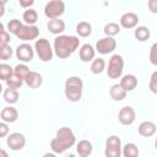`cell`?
I'll return each mask as SVG.
<instances>
[{
  "mask_svg": "<svg viewBox=\"0 0 157 157\" xmlns=\"http://www.w3.org/2000/svg\"><path fill=\"white\" fill-rule=\"evenodd\" d=\"M80 47V39L76 36H58L54 39V53L60 59H66Z\"/></svg>",
  "mask_w": 157,
  "mask_h": 157,
  "instance_id": "6da1fadb",
  "label": "cell"
},
{
  "mask_svg": "<svg viewBox=\"0 0 157 157\" xmlns=\"http://www.w3.org/2000/svg\"><path fill=\"white\" fill-rule=\"evenodd\" d=\"M75 144L76 137L74 131L67 126H63L56 131L55 137L50 141V148L54 153H63Z\"/></svg>",
  "mask_w": 157,
  "mask_h": 157,
  "instance_id": "7a4b0ae2",
  "label": "cell"
},
{
  "mask_svg": "<svg viewBox=\"0 0 157 157\" xmlns=\"http://www.w3.org/2000/svg\"><path fill=\"white\" fill-rule=\"evenodd\" d=\"M83 82L78 76H70L65 81V97L70 102H78L82 97Z\"/></svg>",
  "mask_w": 157,
  "mask_h": 157,
  "instance_id": "3957f363",
  "label": "cell"
},
{
  "mask_svg": "<svg viewBox=\"0 0 157 157\" xmlns=\"http://www.w3.org/2000/svg\"><path fill=\"white\" fill-rule=\"evenodd\" d=\"M34 50L37 53V55L39 56V59L44 63L50 61L53 59V54H54V48H52L50 43L48 39L45 38H39L36 40L34 43Z\"/></svg>",
  "mask_w": 157,
  "mask_h": 157,
  "instance_id": "277c9868",
  "label": "cell"
},
{
  "mask_svg": "<svg viewBox=\"0 0 157 157\" xmlns=\"http://www.w3.org/2000/svg\"><path fill=\"white\" fill-rule=\"evenodd\" d=\"M124 70V59L119 54H114L108 63V69H107V75L109 78H120L123 75Z\"/></svg>",
  "mask_w": 157,
  "mask_h": 157,
  "instance_id": "5b68a950",
  "label": "cell"
},
{
  "mask_svg": "<svg viewBox=\"0 0 157 157\" xmlns=\"http://www.w3.org/2000/svg\"><path fill=\"white\" fill-rule=\"evenodd\" d=\"M15 36L23 40V42H31L33 39H37L39 36V28L34 25H27V23H22L20 26V28L17 29V32L15 33Z\"/></svg>",
  "mask_w": 157,
  "mask_h": 157,
  "instance_id": "8992f818",
  "label": "cell"
},
{
  "mask_svg": "<svg viewBox=\"0 0 157 157\" xmlns=\"http://www.w3.org/2000/svg\"><path fill=\"white\" fill-rule=\"evenodd\" d=\"M105 157H120L123 155L121 141L117 135H110L105 141Z\"/></svg>",
  "mask_w": 157,
  "mask_h": 157,
  "instance_id": "52a82bcc",
  "label": "cell"
},
{
  "mask_svg": "<svg viewBox=\"0 0 157 157\" xmlns=\"http://www.w3.org/2000/svg\"><path fill=\"white\" fill-rule=\"evenodd\" d=\"M65 12V4L63 0H50L44 6V15L52 18H59Z\"/></svg>",
  "mask_w": 157,
  "mask_h": 157,
  "instance_id": "ba28073f",
  "label": "cell"
},
{
  "mask_svg": "<svg viewBox=\"0 0 157 157\" xmlns=\"http://www.w3.org/2000/svg\"><path fill=\"white\" fill-rule=\"evenodd\" d=\"M117 48V42L113 37H104L97 40L96 43V50L101 54H109L112 52H114Z\"/></svg>",
  "mask_w": 157,
  "mask_h": 157,
  "instance_id": "9c48e42d",
  "label": "cell"
},
{
  "mask_svg": "<svg viewBox=\"0 0 157 157\" xmlns=\"http://www.w3.org/2000/svg\"><path fill=\"white\" fill-rule=\"evenodd\" d=\"M6 145L9 146L10 150L12 151H18L22 150L26 145V137L21 132H12L7 136L6 139Z\"/></svg>",
  "mask_w": 157,
  "mask_h": 157,
  "instance_id": "30bf717a",
  "label": "cell"
},
{
  "mask_svg": "<svg viewBox=\"0 0 157 157\" xmlns=\"http://www.w3.org/2000/svg\"><path fill=\"white\" fill-rule=\"evenodd\" d=\"M135 118H136V113H135V109L130 105H125L123 107L119 113H118V120L121 125H131L134 121H135Z\"/></svg>",
  "mask_w": 157,
  "mask_h": 157,
  "instance_id": "8fae6325",
  "label": "cell"
},
{
  "mask_svg": "<svg viewBox=\"0 0 157 157\" xmlns=\"http://www.w3.org/2000/svg\"><path fill=\"white\" fill-rule=\"evenodd\" d=\"M33 55H34V49L28 43H22L16 48V58L20 61L29 63L33 59Z\"/></svg>",
  "mask_w": 157,
  "mask_h": 157,
  "instance_id": "7c38bea8",
  "label": "cell"
},
{
  "mask_svg": "<svg viewBox=\"0 0 157 157\" xmlns=\"http://www.w3.org/2000/svg\"><path fill=\"white\" fill-rule=\"evenodd\" d=\"M119 23H120V27L126 28V29L135 28L139 23V16L134 12H125L120 16Z\"/></svg>",
  "mask_w": 157,
  "mask_h": 157,
  "instance_id": "4fadbf2b",
  "label": "cell"
},
{
  "mask_svg": "<svg viewBox=\"0 0 157 157\" xmlns=\"http://www.w3.org/2000/svg\"><path fill=\"white\" fill-rule=\"evenodd\" d=\"M78 55H80V59L83 63L92 61L94 59V55H96V48H93L91 44H87L86 43V44L81 45L80 52H78Z\"/></svg>",
  "mask_w": 157,
  "mask_h": 157,
  "instance_id": "5bb4252c",
  "label": "cell"
},
{
  "mask_svg": "<svg viewBox=\"0 0 157 157\" xmlns=\"http://www.w3.org/2000/svg\"><path fill=\"white\" fill-rule=\"evenodd\" d=\"M156 124L153 121H150V120H146V121H142L140 125H139V134L144 137H151L156 134Z\"/></svg>",
  "mask_w": 157,
  "mask_h": 157,
  "instance_id": "9a60e30c",
  "label": "cell"
},
{
  "mask_svg": "<svg viewBox=\"0 0 157 157\" xmlns=\"http://www.w3.org/2000/svg\"><path fill=\"white\" fill-rule=\"evenodd\" d=\"M25 83L29 87V88H38L39 86H42L43 83V77L39 72L36 71H29V74L27 75V77L25 78Z\"/></svg>",
  "mask_w": 157,
  "mask_h": 157,
  "instance_id": "2e32d148",
  "label": "cell"
},
{
  "mask_svg": "<svg viewBox=\"0 0 157 157\" xmlns=\"http://www.w3.org/2000/svg\"><path fill=\"white\" fill-rule=\"evenodd\" d=\"M0 117H1V120L2 121H6V123H15L18 118V112L16 108L13 107H5L1 109V113H0Z\"/></svg>",
  "mask_w": 157,
  "mask_h": 157,
  "instance_id": "e0dca14e",
  "label": "cell"
},
{
  "mask_svg": "<svg viewBox=\"0 0 157 157\" xmlns=\"http://www.w3.org/2000/svg\"><path fill=\"white\" fill-rule=\"evenodd\" d=\"M47 28L53 34H60L65 31V22L60 18H52V20H49Z\"/></svg>",
  "mask_w": 157,
  "mask_h": 157,
  "instance_id": "ac0fdd59",
  "label": "cell"
},
{
  "mask_svg": "<svg viewBox=\"0 0 157 157\" xmlns=\"http://www.w3.org/2000/svg\"><path fill=\"white\" fill-rule=\"evenodd\" d=\"M120 85H121V87H123L126 92L132 91V90H135L136 86H137V78H136V76L132 75V74L124 75V76L121 77V80H120Z\"/></svg>",
  "mask_w": 157,
  "mask_h": 157,
  "instance_id": "d6986e66",
  "label": "cell"
},
{
  "mask_svg": "<svg viewBox=\"0 0 157 157\" xmlns=\"http://www.w3.org/2000/svg\"><path fill=\"white\" fill-rule=\"evenodd\" d=\"M93 151V146L88 140H81L78 141V144L76 145V152L78 153V156L81 157H87L92 153Z\"/></svg>",
  "mask_w": 157,
  "mask_h": 157,
  "instance_id": "ffe728a7",
  "label": "cell"
},
{
  "mask_svg": "<svg viewBox=\"0 0 157 157\" xmlns=\"http://www.w3.org/2000/svg\"><path fill=\"white\" fill-rule=\"evenodd\" d=\"M109 96L113 101H117V102H120L123 101L125 97H126V91L121 87V85H113L110 88H109Z\"/></svg>",
  "mask_w": 157,
  "mask_h": 157,
  "instance_id": "44dd1931",
  "label": "cell"
},
{
  "mask_svg": "<svg viewBox=\"0 0 157 157\" xmlns=\"http://www.w3.org/2000/svg\"><path fill=\"white\" fill-rule=\"evenodd\" d=\"M76 33H77L80 37H82V38L88 37V36L92 33V26H91V23H88V22H86V21L78 22V23L76 25Z\"/></svg>",
  "mask_w": 157,
  "mask_h": 157,
  "instance_id": "7402d4cb",
  "label": "cell"
},
{
  "mask_svg": "<svg viewBox=\"0 0 157 157\" xmlns=\"http://www.w3.org/2000/svg\"><path fill=\"white\" fill-rule=\"evenodd\" d=\"M90 69H91V72L94 74V75L102 74V72L105 70V61H104V59H102V58H96V59H93L92 63H91Z\"/></svg>",
  "mask_w": 157,
  "mask_h": 157,
  "instance_id": "603a6c76",
  "label": "cell"
},
{
  "mask_svg": "<svg viewBox=\"0 0 157 157\" xmlns=\"http://www.w3.org/2000/svg\"><path fill=\"white\" fill-rule=\"evenodd\" d=\"M4 101L10 103V104H15L17 101H18V91L17 88H12V87H7L5 91H4Z\"/></svg>",
  "mask_w": 157,
  "mask_h": 157,
  "instance_id": "cb8c5ba5",
  "label": "cell"
},
{
  "mask_svg": "<svg viewBox=\"0 0 157 157\" xmlns=\"http://www.w3.org/2000/svg\"><path fill=\"white\" fill-rule=\"evenodd\" d=\"M134 36H135V38L137 40L145 42V40H147L150 38L151 33H150V29L146 26H137L135 28V31H134Z\"/></svg>",
  "mask_w": 157,
  "mask_h": 157,
  "instance_id": "d4e9b609",
  "label": "cell"
},
{
  "mask_svg": "<svg viewBox=\"0 0 157 157\" xmlns=\"http://www.w3.org/2000/svg\"><path fill=\"white\" fill-rule=\"evenodd\" d=\"M22 20H23L25 23H27V25H34V23L38 21V13H37V11H36L34 9L28 7V9L23 12Z\"/></svg>",
  "mask_w": 157,
  "mask_h": 157,
  "instance_id": "484cf974",
  "label": "cell"
},
{
  "mask_svg": "<svg viewBox=\"0 0 157 157\" xmlns=\"http://www.w3.org/2000/svg\"><path fill=\"white\" fill-rule=\"evenodd\" d=\"M123 156L124 157H137L139 156V148L135 144L129 142L123 147Z\"/></svg>",
  "mask_w": 157,
  "mask_h": 157,
  "instance_id": "4316f807",
  "label": "cell"
},
{
  "mask_svg": "<svg viewBox=\"0 0 157 157\" xmlns=\"http://www.w3.org/2000/svg\"><path fill=\"white\" fill-rule=\"evenodd\" d=\"M103 32L105 33V36H109V37H114L117 36L119 32H120V25L115 23V22H109L104 26L103 28Z\"/></svg>",
  "mask_w": 157,
  "mask_h": 157,
  "instance_id": "83f0119b",
  "label": "cell"
},
{
  "mask_svg": "<svg viewBox=\"0 0 157 157\" xmlns=\"http://www.w3.org/2000/svg\"><path fill=\"white\" fill-rule=\"evenodd\" d=\"M13 75V69L10 66V65H7V64H5V63H2V64H0V78L2 80V81H6L9 77H11Z\"/></svg>",
  "mask_w": 157,
  "mask_h": 157,
  "instance_id": "f1b7e54d",
  "label": "cell"
},
{
  "mask_svg": "<svg viewBox=\"0 0 157 157\" xmlns=\"http://www.w3.org/2000/svg\"><path fill=\"white\" fill-rule=\"evenodd\" d=\"M29 69H28V66L27 65H25V64H18V65H16L15 67H13V74L15 75H17L18 77H21L23 81H25V78L27 77V75L29 74Z\"/></svg>",
  "mask_w": 157,
  "mask_h": 157,
  "instance_id": "f546056e",
  "label": "cell"
},
{
  "mask_svg": "<svg viewBox=\"0 0 157 157\" xmlns=\"http://www.w3.org/2000/svg\"><path fill=\"white\" fill-rule=\"evenodd\" d=\"M12 54H13V50L10 47V44H1L0 45V59L1 60L5 61V60L11 59Z\"/></svg>",
  "mask_w": 157,
  "mask_h": 157,
  "instance_id": "4dcf8cb0",
  "label": "cell"
},
{
  "mask_svg": "<svg viewBox=\"0 0 157 157\" xmlns=\"http://www.w3.org/2000/svg\"><path fill=\"white\" fill-rule=\"evenodd\" d=\"M5 82H6L7 87H12V88H17V90H18V88L22 86V83H23L25 81H23L21 77H18L17 75L13 74V75H12L11 77H9Z\"/></svg>",
  "mask_w": 157,
  "mask_h": 157,
  "instance_id": "1f68e13d",
  "label": "cell"
},
{
  "mask_svg": "<svg viewBox=\"0 0 157 157\" xmlns=\"http://www.w3.org/2000/svg\"><path fill=\"white\" fill-rule=\"evenodd\" d=\"M21 25H22V22H21L20 20H17V18H12V20H10V21L7 22V31H9L10 33L15 34V33L17 32V29L20 28Z\"/></svg>",
  "mask_w": 157,
  "mask_h": 157,
  "instance_id": "d6a6232c",
  "label": "cell"
},
{
  "mask_svg": "<svg viewBox=\"0 0 157 157\" xmlns=\"http://www.w3.org/2000/svg\"><path fill=\"white\" fill-rule=\"evenodd\" d=\"M148 88L152 93L157 94V70L152 72L151 77H150V83H148Z\"/></svg>",
  "mask_w": 157,
  "mask_h": 157,
  "instance_id": "836d02e7",
  "label": "cell"
},
{
  "mask_svg": "<svg viewBox=\"0 0 157 157\" xmlns=\"http://www.w3.org/2000/svg\"><path fill=\"white\" fill-rule=\"evenodd\" d=\"M150 63L155 66H157V42L153 43L151 45V49H150Z\"/></svg>",
  "mask_w": 157,
  "mask_h": 157,
  "instance_id": "e575fe53",
  "label": "cell"
},
{
  "mask_svg": "<svg viewBox=\"0 0 157 157\" xmlns=\"http://www.w3.org/2000/svg\"><path fill=\"white\" fill-rule=\"evenodd\" d=\"M10 43V32L5 29L4 25H1V36H0V45Z\"/></svg>",
  "mask_w": 157,
  "mask_h": 157,
  "instance_id": "d590c367",
  "label": "cell"
},
{
  "mask_svg": "<svg viewBox=\"0 0 157 157\" xmlns=\"http://www.w3.org/2000/svg\"><path fill=\"white\" fill-rule=\"evenodd\" d=\"M9 123L6 121H1L0 123V137H5L7 134H9V126H7Z\"/></svg>",
  "mask_w": 157,
  "mask_h": 157,
  "instance_id": "8d00e7d4",
  "label": "cell"
},
{
  "mask_svg": "<svg viewBox=\"0 0 157 157\" xmlns=\"http://www.w3.org/2000/svg\"><path fill=\"white\" fill-rule=\"evenodd\" d=\"M147 7L150 12L157 13V0H147Z\"/></svg>",
  "mask_w": 157,
  "mask_h": 157,
  "instance_id": "74e56055",
  "label": "cell"
},
{
  "mask_svg": "<svg viewBox=\"0 0 157 157\" xmlns=\"http://www.w3.org/2000/svg\"><path fill=\"white\" fill-rule=\"evenodd\" d=\"M18 2H20V6L21 7L28 9V7H31L34 4V0H18Z\"/></svg>",
  "mask_w": 157,
  "mask_h": 157,
  "instance_id": "f35d334b",
  "label": "cell"
},
{
  "mask_svg": "<svg viewBox=\"0 0 157 157\" xmlns=\"http://www.w3.org/2000/svg\"><path fill=\"white\" fill-rule=\"evenodd\" d=\"M0 153H1L2 156H5V157H7V153H6V152H5L4 150H0Z\"/></svg>",
  "mask_w": 157,
  "mask_h": 157,
  "instance_id": "ab89813d",
  "label": "cell"
},
{
  "mask_svg": "<svg viewBox=\"0 0 157 157\" xmlns=\"http://www.w3.org/2000/svg\"><path fill=\"white\" fill-rule=\"evenodd\" d=\"M155 147H156V150H157V136H156V141H155Z\"/></svg>",
  "mask_w": 157,
  "mask_h": 157,
  "instance_id": "60d3db41",
  "label": "cell"
},
{
  "mask_svg": "<svg viewBox=\"0 0 157 157\" xmlns=\"http://www.w3.org/2000/svg\"><path fill=\"white\" fill-rule=\"evenodd\" d=\"M6 1L7 0H1V4H6Z\"/></svg>",
  "mask_w": 157,
  "mask_h": 157,
  "instance_id": "b9f144b4",
  "label": "cell"
}]
</instances>
